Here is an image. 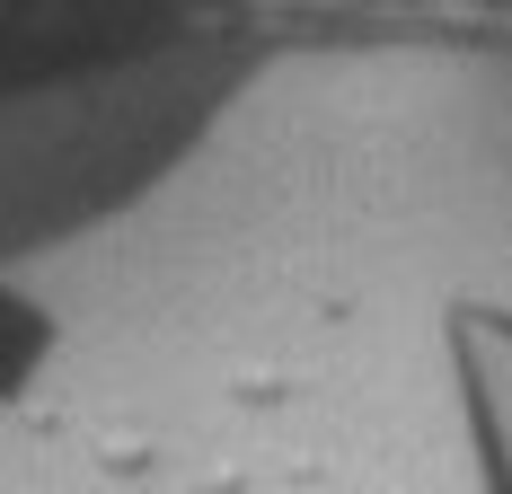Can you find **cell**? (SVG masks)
Returning a JSON list of instances; mask_svg holds the SVG:
<instances>
[{
    "instance_id": "cell-1",
    "label": "cell",
    "mask_w": 512,
    "mask_h": 494,
    "mask_svg": "<svg viewBox=\"0 0 512 494\" xmlns=\"http://www.w3.org/2000/svg\"><path fill=\"white\" fill-rule=\"evenodd\" d=\"M442 371H451L477 494H512V300L495 292L442 300Z\"/></svg>"
},
{
    "instance_id": "cell-2",
    "label": "cell",
    "mask_w": 512,
    "mask_h": 494,
    "mask_svg": "<svg viewBox=\"0 0 512 494\" xmlns=\"http://www.w3.org/2000/svg\"><path fill=\"white\" fill-rule=\"evenodd\" d=\"M62 362V309L0 265V406H27Z\"/></svg>"
}]
</instances>
